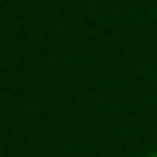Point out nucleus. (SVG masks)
<instances>
[{
  "mask_svg": "<svg viewBox=\"0 0 157 157\" xmlns=\"http://www.w3.org/2000/svg\"><path fill=\"white\" fill-rule=\"evenodd\" d=\"M145 157H157V148H154V151H148V154H145Z\"/></svg>",
  "mask_w": 157,
  "mask_h": 157,
  "instance_id": "1",
  "label": "nucleus"
}]
</instances>
